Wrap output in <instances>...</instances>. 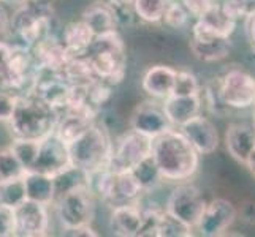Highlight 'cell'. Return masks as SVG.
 I'll return each instance as SVG.
<instances>
[{
    "mask_svg": "<svg viewBox=\"0 0 255 237\" xmlns=\"http://www.w3.org/2000/svg\"><path fill=\"white\" fill-rule=\"evenodd\" d=\"M152 139L138 131L128 130L116 143H113V151L107 168L114 172L131 171L135 166L151 155Z\"/></svg>",
    "mask_w": 255,
    "mask_h": 237,
    "instance_id": "obj_6",
    "label": "cell"
},
{
    "mask_svg": "<svg viewBox=\"0 0 255 237\" xmlns=\"http://www.w3.org/2000/svg\"><path fill=\"white\" fill-rule=\"evenodd\" d=\"M227 151L236 161L246 163L255 149V128L249 124H232L225 133Z\"/></svg>",
    "mask_w": 255,
    "mask_h": 237,
    "instance_id": "obj_18",
    "label": "cell"
},
{
    "mask_svg": "<svg viewBox=\"0 0 255 237\" xmlns=\"http://www.w3.org/2000/svg\"><path fill=\"white\" fill-rule=\"evenodd\" d=\"M0 2H3V0H0Z\"/></svg>",
    "mask_w": 255,
    "mask_h": 237,
    "instance_id": "obj_48",
    "label": "cell"
},
{
    "mask_svg": "<svg viewBox=\"0 0 255 237\" xmlns=\"http://www.w3.org/2000/svg\"><path fill=\"white\" fill-rule=\"evenodd\" d=\"M205 207L206 201L201 196L200 190L192 183H181L170 193L165 204V212L195 230Z\"/></svg>",
    "mask_w": 255,
    "mask_h": 237,
    "instance_id": "obj_8",
    "label": "cell"
},
{
    "mask_svg": "<svg viewBox=\"0 0 255 237\" xmlns=\"http://www.w3.org/2000/svg\"><path fill=\"white\" fill-rule=\"evenodd\" d=\"M181 2L186 5L187 11L190 14H193L195 17L203 14L208 8H211L213 5L217 3V0H181Z\"/></svg>",
    "mask_w": 255,
    "mask_h": 237,
    "instance_id": "obj_38",
    "label": "cell"
},
{
    "mask_svg": "<svg viewBox=\"0 0 255 237\" xmlns=\"http://www.w3.org/2000/svg\"><path fill=\"white\" fill-rule=\"evenodd\" d=\"M143 193L139 183L133 177L130 171L126 172H114V183H113V193L110 199V206H119L127 203H136V199Z\"/></svg>",
    "mask_w": 255,
    "mask_h": 237,
    "instance_id": "obj_24",
    "label": "cell"
},
{
    "mask_svg": "<svg viewBox=\"0 0 255 237\" xmlns=\"http://www.w3.org/2000/svg\"><path fill=\"white\" fill-rule=\"evenodd\" d=\"M38 146H40L38 139L13 138L10 147L14 152L16 158L19 160V163L24 166L25 171H29L33 166L35 158H37V154H38Z\"/></svg>",
    "mask_w": 255,
    "mask_h": 237,
    "instance_id": "obj_29",
    "label": "cell"
},
{
    "mask_svg": "<svg viewBox=\"0 0 255 237\" xmlns=\"http://www.w3.org/2000/svg\"><path fill=\"white\" fill-rule=\"evenodd\" d=\"M16 236V217L14 209L0 206V237Z\"/></svg>",
    "mask_w": 255,
    "mask_h": 237,
    "instance_id": "obj_37",
    "label": "cell"
},
{
    "mask_svg": "<svg viewBox=\"0 0 255 237\" xmlns=\"http://www.w3.org/2000/svg\"><path fill=\"white\" fill-rule=\"evenodd\" d=\"M179 130L200 155H211L217 151L219 131L213 122L203 117L201 114L187 120L186 124L179 127Z\"/></svg>",
    "mask_w": 255,
    "mask_h": 237,
    "instance_id": "obj_15",
    "label": "cell"
},
{
    "mask_svg": "<svg viewBox=\"0 0 255 237\" xmlns=\"http://www.w3.org/2000/svg\"><path fill=\"white\" fill-rule=\"evenodd\" d=\"M246 166H248V168H249V171L255 175V149H254V152L249 155V158H248V160H246V163H244Z\"/></svg>",
    "mask_w": 255,
    "mask_h": 237,
    "instance_id": "obj_44",
    "label": "cell"
},
{
    "mask_svg": "<svg viewBox=\"0 0 255 237\" xmlns=\"http://www.w3.org/2000/svg\"><path fill=\"white\" fill-rule=\"evenodd\" d=\"M143 209L138 203H127L113 207L110 226L111 231L121 237H136L141 226Z\"/></svg>",
    "mask_w": 255,
    "mask_h": 237,
    "instance_id": "obj_19",
    "label": "cell"
},
{
    "mask_svg": "<svg viewBox=\"0 0 255 237\" xmlns=\"http://www.w3.org/2000/svg\"><path fill=\"white\" fill-rule=\"evenodd\" d=\"M59 112L33 93L17 95L14 112L8 122L13 138L43 139L56 128Z\"/></svg>",
    "mask_w": 255,
    "mask_h": 237,
    "instance_id": "obj_2",
    "label": "cell"
},
{
    "mask_svg": "<svg viewBox=\"0 0 255 237\" xmlns=\"http://www.w3.org/2000/svg\"><path fill=\"white\" fill-rule=\"evenodd\" d=\"M200 82L197 76L187 72V70H176L174 76V84H173V92L171 95H181V96H189V95H200Z\"/></svg>",
    "mask_w": 255,
    "mask_h": 237,
    "instance_id": "obj_33",
    "label": "cell"
},
{
    "mask_svg": "<svg viewBox=\"0 0 255 237\" xmlns=\"http://www.w3.org/2000/svg\"><path fill=\"white\" fill-rule=\"evenodd\" d=\"M189 11L181 0H168L162 16V21L173 29H181L189 21Z\"/></svg>",
    "mask_w": 255,
    "mask_h": 237,
    "instance_id": "obj_32",
    "label": "cell"
},
{
    "mask_svg": "<svg viewBox=\"0 0 255 237\" xmlns=\"http://www.w3.org/2000/svg\"><path fill=\"white\" fill-rule=\"evenodd\" d=\"M54 206L62 228L91 225L95 212L94 193L89 190V187L76 188L59 196L54 201Z\"/></svg>",
    "mask_w": 255,
    "mask_h": 237,
    "instance_id": "obj_7",
    "label": "cell"
},
{
    "mask_svg": "<svg viewBox=\"0 0 255 237\" xmlns=\"http://www.w3.org/2000/svg\"><path fill=\"white\" fill-rule=\"evenodd\" d=\"M248 37H249L252 49L255 51V8L248 16Z\"/></svg>",
    "mask_w": 255,
    "mask_h": 237,
    "instance_id": "obj_42",
    "label": "cell"
},
{
    "mask_svg": "<svg viewBox=\"0 0 255 237\" xmlns=\"http://www.w3.org/2000/svg\"><path fill=\"white\" fill-rule=\"evenodd\" d=\"M24 172H25L24 166L16 158L11 147L10 146L0 147V182L14 177H22Z\"/></svg>",
    "mask_w": 255,
    "mask_h": 237,
    "instance_id": "obj_31",
    "label": "cell"
},
{
    "mask_svg": "<svg viewBox=\"0 0 255 237\" xmlns=\"http://www.w3.org/2000/svg\"><path fill=\"white\" fill-rule=\"evenodd\" d=\"M16 100L17 95L6 90L5 87H0V122H3V124L10 122L16 108Z\"/></svg>",
    "mask_w": 255,
    "mask_h": 237,
    "instance_id": "obj_36",
    "label": "cell"
},
{
    "mask_svg": "<svg viewBox=\"0 0 255 237\" xmlns=\"http://www.w3.org/2000/svg\"><path fill=\"white\" fill-rule=\"evenodd\" d=\"M2 3L3 2H0V35L10 29V14H8L6 8Z\"/></svg>",
    "mask_w": 255,
    "mask_h": 237,
    "instance_id": "obj_43",
    "label": "cell"
},
{
    "mask_svg": "<svg viewBox=\"0 0 255 237\" xmlns=\"http://www.w3.org/2000/svg\"><path fill=\"white\" fill-rule=\"evenodd\" d=\"M168 0H131V6L138 19L144 22H159Z\"/></svg>",
    "mask_w": 255,
    "mask_h": 237,
    "instance_id": "obj_30",
    "label": "cell"
},
{
    "mask_svg": "<svg viewBox=\"0 0 255 237\" xmlns=\"http://www.w3.org/2000/svg\"><path fill=\"white\" fill-rule=\"evenodd\" d=\"M236 21L228 16L221 3H216L197 17L192 29V40L208 41L216 38H230L235 32Z\"/></svg>",
    "mask_w": 255,
    "mask_h": 237,
    "instance_id": "obj_11",
    "label": "cell"
},
{
    "mask_svg": "<svg viewBox=\"0 0 255 237\" xmlns=\"http://www.w3.org/2000/svg\"><path fill=\"white\" fill-rule=\"evenodd\" d=\"M52 182H54V193L57 199L68 191H73L81 187H89V172L75 164H70L65 169L52 175Z\"/></svg>",
    "mask_w": 255,
    "mask_h": 237,
    "instance_id": "obj_25",
    "label": "cell"
},
{
    "mask_svg": "<svg viewBox=\"0 0 255 237\" xmlns=\"http://www.w3.org/2000/svg\"><path fill=\"white\" fill-rule=\"evenodd\" d=\"M3 2H6V3H21V2H24V0H3Z\"/></svg>",
    "mask_w": 255,
    "mask_h": 237,
    "instance_id": "obj_46",
    "label": "cell"
},
{
    "mask_svg": "<svg viewBox=\"0 0 255 237\" xmlns=\"http://www.w3.org/2000/svg\"><path fill=\"white\" fill-rule=\"evenodd\" d=\"M60 40H62L65 49L70 52V56L83 57L89 52L95 41V37L92 30L87 27V24L81 19L67 24L65 29L62 30V38Z\"/></svg>",
    "mask_w": 255,
    "mask_h": 237,
    "instance_id": "obj_21",
    "label": "cell"
},
{
    "mask_svg": "<svg viewBox=\"0 0 255 237\" xmlns=\"http://www.w3.org/2000/svg\"><path fill=\"white\" fill-rule=\"evenodd\" d=\"M176 70L168 65H154L146 70L141 79L143 90L152 98L165 100L173 92Z\"/></svg>",
    "mask_w": 255,
    "mask_h": 237,
    "instance_id": "obj_20",
    "label": "cell"
},
{
    "mask_svg": "<svg viewBox=\"0 0 255 237\" xmlns=\"http://www.w3.org/2000/svg\"><path fill=\"white\" fill-rule=\"evenodd\" d=\"M108 5H126V3H131V0H103Z\"/></svg>",
    "mask_w": 255,
    "mask_h": 237,
    "instance_id": "obj_45",
    "label": "cell"
},
{
    "mask_svg": "<svg viewBox=\"0 0 255 237\" xmlns=\"http://www.w3.org/2000/svg\"><path fill=\"white\" fill-rule=\"evenodd\" d=\"M252 125H254V128H255V108H254V124H252Z\"/></svg>",
    "mask_w": 255,
    "mask_h": 237,
    "instance_id": "obj_47",
    "label": "cell"
},
{
    "mask_svg": "<svg viewBox=\"0 0 255 237\" xmlns=\"http://www.w3.org/2000/svg\"><path fill=\"white\" fill-rule=\"evenodd\" d=\"M236 214L241 215V220L248 225H255V203L252 201H248V203H244L240 210H236Z\"/></svg>",
    "mask_w": 255,
    "mask_h": 237,
    "instance_id": "obj_41",
    "label": "cell"
},
{
    "mask_svg": "<svg viewBox=\"0 0 255 237\" xmlns=\"http://www.w3.org/2000/svg\"><path fill=\"white\" fill-rule=\"evenodd\" d=\"M62 236L67 237H97V234L94 231V228L91 225H83V226H76V228H64Z\"/></svg>",
    "mask_w": 255,
    "mask_h": 237,
    "instance_id": "obj_39",
    "label": "cell"
},
{
    "mask_svg": "<svg viewBox=\"0 0 255 237\" xmlns=\"http://www.w3.org/2000/svg\"><path fill=\"white\" fill-rule=\"evenodd\" d=\"M130 130L138 131L147 138H157L166 130L174 128L166 119L162 106L155 103H143L133 109L130 116Z\"/></svg>",
    "mask_w": 255,
    "mask_h": 237,
    "instance_id": "obj_14",
    "label": "cell"
},
{
    "mask_svg": "<svg viewBox=\"0 0 255 237\" xmlns=\"http://www.w3.org/2000/svg\"><path fill=\"white\" fill-rule=\"evenodd\" d=\"M22 179H24L27 199L35 201V203H40V204H45V206L54 204L56 193H54L52 175L43 174L38 171H25Z\"/></svg>",
    "mask_w": 255,
    "mask_h": 237,
    "instance_id": "obj_23",
    "label": "cell"
},
{
    "mask_svg": "<svg viewBox=\"0 0 255 237\" xmlns=\"http://www.w3.org/2000/svg\"><path fill=\"white\" fill-rule=\"evenodd\" d=\"M27 199L25 195V185L22 177H14L0 182V206L17 207Z\"/></svg>",
    "mask_w": 255,
    "mask_h": 237,
    "instance_id": "obj_28",
    "label": "cell"
},
{
    "mask_svg": "<svg viewBox=\"0 0 255 237\" xmlns=\"http://www.w3.org/2000/svg\"><path fill=\"white\" fill-rule=\"evenodd\" d=\"M52 8L38 0H24L10 16V29L17 38L16 45L33 48L49 37L52 27Z\"/></svg>",
    "mask_w": 255,
    "mask_h": 237,
    "instance_id": "obj_3",
    "label": "cell"
},
{
    "mask_svg": "<svg viewBox=\"0 0 255 237\" xmlns=\"http://www.w3.org/2000/svg\"><path fill=\"white\" fill-rule=\"evenodd\" d=\"M236 215H238L236 209L230 201L222 198L213 199L211 203H206V207L197 225V230L201 233V236L206 237L222 236L233 225Z\"/></svg>",
    "mask_w": 255,
    "mask_h": 237,
    "instance_id": "obj_13",
    "label": "cell"
},
{
    "mask_svg": "<svg viewBox=\"0 0 255 237\" xmlns=\"http://www.w3.org/2000/svg\"><path fill=\"white\" fill-rule=\"evenodd\" d=\"M162 109L171 127L179 128L187 120L195 117L201 111V93L200 95H170L163 100Z\"/></svg>",
    "mask_w": 255,
    "mask_h": 237,
    "instance_id": "obj_17",
    "label": "cell"
},
{
    "mask_svg": "<svg viewBox=\"0 0 255 237\" xmlns=\"http://www.w3.org/2000/svg\"><path fill=\"white\" fill-rule=\"evenodd\" d=\"M162 214H163V210H159V209H144L138 236L157 237V228H159Z\"/></svg>",
    "mask_w": 255,
    "mask_h": 237,
    "instance_id": "obj_35",
    "label": "cell"
},
{
    "mask_svg": "<svg viewBox=\"0 0 255 237\" xmlns=\"http://www.w3.org/2000/svg\"><path fill=\"white\" fill-rule=\"evenodd\" d=\"M219 93L227 108L255 106V78L240 68H232L219 79Z\"/></svg>",
    "mask_w": 255,
    "mask_h": 237,
    "instance_id": "obj_9",
    "label": "cell"
},
{
    "mask_svg": "<svg viewBox=\"0 0 255 237\" xmlns=\"http://www.w3.org/2000/svg\"><path fill=\"white\" fill-rule=\"evenodd\" d=\"M81 19L87 24V27L92 30L95 38L113 33V32H118V24H116V19H114L111 6L107 2H103V0L87 6L83 11Z\"/></svg>",
    "mask_w": 255,
    "mask_h": 237,
    "instance_id": "obj_22",
    "label": "cell"
},
{
    "mask_svg": "<svg viewBox=\"0 0 255 237\" xmlns=\"http://www.w3.org/2000/svg\"><path fill=\"white\" fill-rule=\"evenodd\" d=\"M86 57L100 81L108 85L119 84L122 81L127 65V54L124 41L118 32L95 38Z\"/></svg>",
    "mask_w": 255,
    "mask_h": 237,
    "instance_id": "obj_4",
    "label": "cell"
},
{
    "mask_svg": "<svg viewBox=\"0 0 255 237\" xmlns=\"http://www.w3.org/2000/svg\"><path fill=\"white\" fill-rule=\"evenodd\" d=\"M151 157L163 180L184 182L197 172L200 154L181 130L170 128L152 139Z\"/></svg>",
    "mask_w": 255,
    "mask_h": 237,
    "instance_id": "obj_1",
    "label": "cell"
},
{
    "mask_svg": "<svg viewBox=\"0 0 255 237\" xmlns=\"http://www.w3.org/2000/svg\"><path fill=\"white\" fill-rule=\"evenodd\" d=\"M72 164L68 144L64 143L54 131L40 139L38 154L35 163L29 171H38L48 175H54Z\"/></svg>",
    "mask_w": 255,
    "mask_h": 237,
    "instance_id": "obj_10",
    "label": "cell"
},
{
    "mask_svg": "<svg viewBox=\"0 0 255 237\" xmlns=\"http://www.w3.org/2000/svg\"><path fill=\"white\" fill-rule=\"evenodd\" d=\"M32 52L40 70L56 75H62L68 60L72 59L62 40H57L54 35H49L45 40H41L38 45H35L32 48Z\"/></svg>",
    "mask_w": 255,
    "mask_h": 237,
    "instance_id": "obj_16",
    "label": "cell"
},
{
    "mask_svg": "<svg viewBox=\"0 0 255 237\" xmlns=\"http://www.w3.org/2000/svg\"><path fill=\"white\" fill-rule=\"evenodd\" d=\"M111 151L113 143L107 130L97 122H94L83 135H80L75 141L68 144L72 164L87 171L89 174L107 168Z\"/></svg>",
    "mask_w": 255,
    "mask_h": 237,
    "instance_id": "obj_5",
    "label": "cell"
},
{
    "mask_svg": "<svg viewBox=\"0 0 255 237\" xmlns=\"http://www.w3.org/2000/svg\"><path fill=\"white\" fill-rule=\"evenodd\" d=\"M192 236V228L179 222L178 218L171 217L168 212L162 214L159 228H157V237H189Z\"/></svg>",
    "mask_w": 255,
    "mask_h": 237,
    "instance_id": "obj_34",
    "label": "cell"
},
{
    "mask_svg": "<svg viewBox=\"0 0 255 237\" xmlns=\"http://www.w3.org/2000/svg\"><path fill=\"white\" fill-rule=\"evenodd\" d=\"M13 54V45L6 41H0V78H2L10 64V59Z\"/></svg>",
    "mask_w": 255,
    "mask_h": 237,
    "instance_id": "obj_40",
    "label": "cell"
},
{
    "mask_svg": "<svg viewBox=\"0 0 255 237\" xmlns=\"http://www.w3.org/2000/svg\"><path fill=\"white\" fill-rule=\"evenodd\" d=\"M190 49L198 60L201 62H219L225 59L232 51L230 38H216L208 41L190 40Z\"/></svg>",
    "mask_w": 255,
    "mask_h": 237,
    "instance_id": "obj_26",
    "label": "cell"
},
{
    "mask_svg": "<svg viewBox=\"0 0 255 237\" xmlns=\"http://www.w3.org/2000/svg\"><path fill=\"white\" fill-rule=\"evenodd\" d=\"M16 217V236L22 237H41L49 231L48 206L25 199L22 204L14 207Z\"/></svg>",
    "mask_w": 255,
    "mask_h": 237,
    "instance_id": "obj_12",
    "label": "cell"
},
{
    "mask_svg": "<svg viewBox=\"0 0 255 237\" xmlns=\"http://www.w3.org/2000/svg\"><path fill=\"white\" fill-rule=\"evenodd\" d=\"M130 172L133 174V177L136 179V182L139 183V187H141L143 191H149L155 188L157 185H160V182L163 180L162 174L151 155L139 161Z\"/></svg>",
    "mask_w": 255,
    "mask_h": 237,
    "instance_id": "obj_27",
    "label": "cell"
}]
</instances>
